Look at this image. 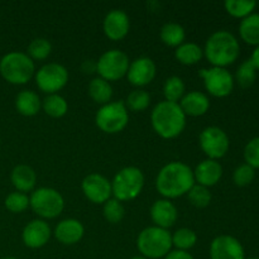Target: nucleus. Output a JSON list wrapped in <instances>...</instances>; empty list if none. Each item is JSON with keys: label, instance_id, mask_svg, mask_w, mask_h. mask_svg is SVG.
Here are the masks:
<instances>
[{"label": "nucleus", "instance_id": "1", "mask_svg": "<svg viewBox=\"0 0 259 259\" xmlns=\"http://www.w3.org/2000/svg\"><path fill=\"white\" fill-rule=\"evenodd\" d=\"M194 185V171L184 162H169L162 167L156 179L157 191L167 200L187 195Z\"/></svg>", "mask_w": 259, "mask_h": 259}, {"label": "nucleus", "instance_id": "2", "mask_svg": "<svg viewBox=\"0 0 259 259\" xmlns=\"http://www.w3.org/2000/svg\"><path fill=\"white\" fill-rule=\"evenodd\" d=\"M154 132L163 139L179 137L186 126V115L177 103L161 101L153 108L151 114Z\"/></svg>", "mask_w": 259, "mask_h": 259}, {"label": "nucleus", "instance_id": "3", "mask_svg": "<svg viewBox=\"0 0 259 259\" xmlns=\"http://www.w3.org/2000/svg\"><path fill=\"white\" fill-rule=\"evenodd\" d=\"M240 46L234 34L228 30H218L207 38L204 48V56L212 67L232 65L239 57Z\"/></svg>", "mask_w": 259, "mask_h": 259}, {"label": "nucleus", "instance_id": "4", "mask_svg": "<svg viewBox=\"0 0 259 259\" xmlns=\"http://www.w3.org/2000/svg\"><path fill=\"white\" fill-rule=\"evenodd\" d=\"M137 248L147 259L164 258L172 250V237L168 230L148 227L139 233Z\"/></svg>", "mask_w": 259, "mask_h": 259}, {"label": "nucleus", "instance_id": "5", "mask_svg": "<svg viewBox=\"0 0 259 259\" xmlns=\"http://www.w3.org/2000/svg\"><path fill=\"white\" fill-rule=\"evenodd\" d=\"M34 61L23 52L7 53L0 60V73L14 85H24L34 75Z\"/></svg>", "mask_w": 259, "mask_h": 259}, {"label": "nucleus", "instance_id": "6", "mask_svg": "<svg viewBox=\"0 0 259 259\" xmlns=\"http://www.w3.org/2000/svg\"><path fill=\"white\" fill-rule=\"evenodd\" d=\"M144 186V175L138 167L128 166L121 168L111 181L114 199L120 202L131 201L139 196Z\"/></svg>", "mask_w": 259, "mask_h": 259}, {"label": "nucleus", "instance_id": "7", "mask_svg": "<svg viewBox=\"0 0 259 259\" xmlns=\"http://www.w3.org/2000/svg\"><path fill=\"white\" fill-rule=\"evenodd\" d=\"M29 206L42 219H55L62 214L65 200L57 190L39 187L33 190L29 197Z\"/></svg>", "mask_w": 259, "mask_h": 259}, {"label": "nucleus", "instance_id": "8", "mask_svg": "<svg viewBox=\"0 0 259 259\" xmlns=\"http://www.w3.org/2000/svg\"><path fill=\"white\" fill-rule=\"evenodd\" d=\"M128 121L129 114L124 101H110L101 105L95 115L96 126L106 134L120 133L128 125Z\"/></svg>", "mask_w": 259, "mask_h": 259}, {"label": "nucleus", "instance_id": "9", "mask_svg": "<svg viewBox=\"0 0 259 259\" xmlns=\"http://www.w3.org/2000/svg\"><path fill=\"white\" fill-rule=\"evenodd\" d=\"M129 58L123 51L110 50L100 56L96 62V72L99 77L104 78L108 82L118 81L126 76L129 68Z\"/></svg>", "mask_w": 259, "mask_h": 259}, {"label": "nucleus", "instance_id": "10", "mask_svg": "<svg viewBox=\"0 0 259 259\" xmlns=\"http://www.w3.org/2000/svg\"><path fill=\"white\" fill-rule=\"evenodd\" d=\"M68 82V71L60 63H47L35 73V83L43 93L52 95L62 90Z\"/></svg>", "mask_w": 259, "mask_h": 259}, {"label": "nucleus", "instance_id": "11", "mask_svg": "<svg viewBox=\"0 0 259 259\" xmlns=\"http://www.w3.org/2000/svg\"><path fill=\"white\" fill-rule=\"evenodd\" d=\"M199 75L204 80V86L210 95L215 98H225L232 94L234 88V78L227 68H202L200 70Z\"/></svg>", "mask_w": 259, "mask_h": 259}, {"label": "nucleus", "instance_id": "12", "mask_svg": "<svg viewBox=\"0 0 259 259\" xmlns=\"http://www.w3.org/2000/svg\"><path fill=\"white\" fill-rule=\"evenodd\" d=\"M199 143L209 159L223 158L229 151V137L219 126H207L200 133Z\"/></svg>", "mask_w": 259, "mask_h": 259}, {"label": "nucleus", "instance_id": "13", "mask_svg": "<svg viewBox=\"0 0 259 259\" xmlns=\"http://www.w3.org/2000/svg\"><path fill=\"white\" fill-rule=\"evenodd\" d=\"M83 195L94 204H105L111 199V182L100 174H90L82 180L81 184Z\"/></svg>", "mask_w": 259, "mask_h": 259}, {"label": "nucleus", "instance_id": "14", "mask_svg": "<svg viewBox=\"0 0 259 259\" xmlns=\"http://www.w3.org/2000/svg\"><path fill=\"white\" fill-rule=\"evenodd\" d=\"M157 73L156 63L149 57H138L131 62L126 78L136 88H143L154 80Z\"/></svg>", "mask_w": 259, "mask_h": 259}, {"label": "nucleus", "instance_id": "15", "mask_svg": "<svg viewBox=\"0 0 259 259\" xmlns=\"http://www.w3.org/2000/svg\"><path fill=\"white\" fill-rule=\"evenodd\" d=\"M210 259H245L244 248L232 235H219L210 244Z\"/></svg>", "mask_w": 259, "mask_h": 259}, {"label": "nucleus", "instance_id": "16", "mask_svg": "<svg viewBox=\"0 0 259 259\" xmlns=\"http://www.w3.org/2000/svg\"><path fill=\"white\" fill-rule=\"evenodd\" d=\"M51 235H52V232L48 223L42 219H35L25 225L22 233V239L25 247L30 249H38V248L45 247L50 242Z\"/></svg>", "mask_w": 259, "mask_h": 259}, {"label": "nucleus", "instance_id": "17", "mask_svg": "<svg viewBox=\"0 0 259 259\" xmlns=\"http://www.w3.org/2000/svg\"><path fill=\"white\" fill-rule=\"evenodd\" d=\"M103 29L109 39H124L131 29V20H129L128 14L120 9L110 10L104 19Z\"/></svg>", "mask_w": 259, "mask_h": 259}, {"label": "nucleus", "instance_id": "18", "mask_svg": "<svg viewBox=\"0 0 259 259\" xmlns=\"http://www.w3.org/2000/svg\"><path fill=\"white\" fill-rule=\"evenodd\" d=\"M151 218L154 223V227L168 229L174 227L179 218V211L171 200L161 199L153 202L151 207Z\"/></svg>", "mask_w": 259, "mask_h": 259}, {"label": "nucleus", "instance_id": "19", "mask_svg": "<svg viewBox=\"0 0 259 259\" xmlns=\"http://www.w3.org/2000/svg\"><path fill=\"white\" fill-rule=\"evenodd\" d=\"M223 176V167L215 159H205L200 162L194 171L195 184L205 187H212L220 181Z\"/></svg>", "mask_w": 259, "mask_h": 259}, {"label": "nucleus", "instance_id": "20", "mask_svg": "<svg viewBox=\"0 0 259 259\" xmlns=\"http://www.w3.org/2000/svg\"><path fill=\"white\" fill-rule=\"evenodd\" d=\"M85 234L82 223L77 219L61 220L55 228V237L65 245H73L80 242Z\"/></svg>", "mask_w": 259, "mask_h": 259}, {"label": "nucleus", "instance_id": "21", "mask_svg": "<svg viewBox=\"0 0 259 259\" xmlns=\"http://www.w3.org/2000/svg\"><path fill=\"white\" fill-rule=\"evenodd\" d=\"M180 106L186 116H202L210 109V100L201 91H190L180 100Z\"/></svg>", "mask_w": 259, "mask_h": 259}, {"label": "nucleus", "instance_id": "22", "mask_svg": "<svg viewBox=\"0 0 259 259\" xmlns=\"http://www.w3.org/2000/svg\"><path fill=\"white\" fill-rule=\"evenodd\" d=\"M12 184L19 192H29L34 190L35 182H37V175L32 167L27 164H19L14 167L10 175Z\"/></svg>", "mask_w": 259, "mask_h": 259}, {"label": "nucleus", "instance_id": "23", "mask_svg": "<svg viewBox=\"0 0 259 259\" xmlns=\"http://www.w3.org/2000/svg\"><path fill=\"white\" fill-rule=\"evenodd\" d=\"M15 108L18 113L24 116H34L39 113L42 108V101H40L38 94L32 90L20 91L15 99Z\"/></svg>", "mask_w": 259, "mask_h": 259}, {"label": "nucleus", "instance_id": "24", "mask_svg": "<svg viewBox=\"0 0 259 259\" xmlns=\"http://www.w3.org/2000/svg\"><path fill=\"white\" fill-rule=\"evenodd\" d=\"M202 56H204V50L199 45L192 42L182 43L175 51V57H176V60L180 63L186 66L196 65L197 62H200Z\"/></svg>", "mask_w": 259, "mask_h": 259}, {"label": "nucleus", "instance_id": "25", "mask_svg": "<svg viewBox=\"0 0 259 259\" xmlns=\"http://www.w3.org/2000/svg\"><path fill=\"white\" fill-rule=\"evenodd\" d=\"M89 95L93 99L95 103L105 105V104L110 103L111 98H113V88H111L110 82L101 77H95L90 81L89 83Z\"/></svg>", "mask_w": 259, "mask_h": 259}, {"label": "nucleus", "instance_id": "26", "mask_svg": "<svg viewBox=\"0 0 259 259\" xmlns=\"http://www.w3.org/2000/svg\"><path fill=\"white\" fill-rule=\"evenodd\" d=\"M239 34L245 43L252 46H259V14L248 15L240 22Z\"/></svg>", "mask_w": 259, "mask_h": 259}, {"label": "nucleus", "instance_id": "27", "mask_svg": "<svg viewBox=\"0 0 259 259\" xmlns=\"http://www.w3.org/2000/svg\"><path fill=\"white\" fill-rule=\"evenodd\" d=\"M159 37H161V40L166 46L177 48L182 43H185L186 32H185L184 27L180 25L179 23H166L161 28Z\"/></svg>", "mask_w": 259, "mask_h": 259}, {"label": "nucleus", "instance_id": "28", "mask_svg": "<svg viewBox=\"0 0 259 259\" xmlns=\"http://www.w3.org/2000/svg\"><path fill=\"white\" fill-rule=\"evenodd\" d=\"M42 108L47 115L51 118H62L66 115L68 110V104L63 96L60 94H52L48 95L45 100L42 101Z\"/></svg>", "mask_w": 259, "mask_h": 259}, {"label": "nucleus", "instance_id": "29", "mask_svg": "<svg viewBox=\"0 0 259 259\" xmlns=\"http://www.w3.org/2000/svg\"><path fill=\"white\" fill-rule=\"evenodd\" d=\"M186 86H185L184 80L179 76H171L164 81L163 85V95L166 98V101L169 103H180L185 95Z\"/></svg>", "mask_w": 259, "mask_h": 259}, {"label": "nucleus", "instance_id": "30", "mask_svg": "<svg viewBox=\"0 0 259 259\" xmlns=\"http://www.w3.org/2000/svg\"><path fill=\"white\" fill-rule=\"evenodd\" d=\"M171 237L172 247L179 250H185V252H189V249L194 248L197 243L196 233L189 228H181V229L176 230Z\"/></svg>", "mask_w": 259, "mask_h": 259}, {"label": "nucleus", "instance_id": "31", "mask_svg": "<svg viewBox=\"0 0 259 259\" xmlns=\"http://www.w3.org/2000/svg\"><path fill=\"white\" fill-rule=\"evenodd\" d=\"M255 2L253 0H227L224 4L225 10L234 18H247L252 14L255 8Z\"/></svg>", "mask_w": 259, "mask_h": 259}, {"label": "nucleus", "instance_id": "32", "mask_svg": "<svg viewBox=\"0 0 259 259\" xmlns=\"http://www.w3.org/2000/svg\"><path fill=\"white\" fill-rule=\"evenodd\" d=\"M255 77H257V67L254 66L253 61L247 60L238 67L237 73H235V78L239 86L247 89L254 83Z\"/></svg>", "mask_w": 259, "mask_h": 259}, {"label": "nucleus", "instance_id": "33", "mask_svg": "<svg viewBox=\"0 0 259 259\" xmlns=\"http://www.w3.org/2000/svg\"><path fill=\"white\" fill-rule=\"evenodd\" d=\"M124 104H125L126 109L139 113V111H144L148 108L149 104H151V96L147 91L137 89L126 96V100Z\"/></svg>", "mask_w": 259, "mask_h": 259}, {"label": "nucleus", "instance_id": "34", "mask_svg": "<svg viewBox=\"0 0 259 259\" xmlns=\"http://www.w3.org/2000/svg\"><path fill=\"white\" fill-rule=\"evenodd\" d=\"M187 199L192 206L197 209H204L211 202V192L207 187L195 184L187 192Z\"/></svg>", "mask_w": 259, "mask_h": 259}, {"label": "nucleus", "instance_id": "35", "mask_svg": "<svg viewBox=\"0 0 259 259\" xmlns=\"http://www.w3.org/2000/svg\"><path fill=\"white\" fill-rule=\"evenodd\" d=\"M52 52V45L46 38H35L28 46L27 55L33 61H43Z\"/></svg>", "mask_w": 259, "mask_h": 259}, {"label": "nucleus", "instance_id": "36", "mask_svg": "<svg viewBox=\"0 0 259 259\" xmlns=\"http://www.w3.org/2000/svg\"><path fill=\"white\" fill-rule=\"evenodd\" d=\"M103 214L106 222L110 224H118L123 220L124 214H125V209H124L123 204L116 199H109L108 201L104 204Z\"/></svg>", "mask_w": 259, "mask_h": 259}, {"label": "nucleus", "instance_id": "37", "mask_svg": "<svg viewBox=\"0 0 259 259\" xmlns=\"http://www.w3.org/2000/svg\"><path fill=\"white\" fill-rule=\"evenodd\" d=\"M5 207L14 214H19L29 207V197L23 192H12L5 199Z\"/></svg>", "mask_w": 259, "mask_h": 259}, {"label": "nucleus", "instance_id": "38", "mask_svg": "<svg viewBox=\"0 0 259 259\" xmlns=\"http://www.w3.org/2000/svg\"><path fill=\"white\" fill-rule=\"evenodd\" d=\"M254 175L255 172L253 167H250L249 164L247 163L242 164V166L238 167L234 171V174H233V181H234V184L239 187L248 186V185L254 180Z\"/></svg>", "mask_w": 259, "mask_h": 259}, {"label": "nucleus", "instance_id": "39", "mask_svg": "<svg viewBox=\"0 0 259 259\" xmlns=\"http://www.w3.org/2000/svg\"><path fill=\"white\" fill-rule=\"evenodd\" d=\"M244 158L250 167L259 168V137L248 142L244 149Z\"/></svg>", "mask_w": 259, "mask_h": 259}, {"label": "nucleus", "instance_id": "40", "mask_svg": "<svg viewBox=\"0 0 259 259\" xmlns=\"http://www.w3.org/2000/svg\"><path fill=\"white\" fill-rule=\"evenodd\" d=\"M164 259H195V258L192 257L189 252L175 249V250H171V252L164 257Z\"/></svg>", "mask_w": 259, "mask_h": 259}, {"label": "nucleus", "instance_id": "41", "mask_svg": "<svg viewBox=\"0 0 259 259\" xmlns=\"http://www.w3.org/2000/svg\"><path fill=\"white\" fill-rule=\"evenodd\" d=\"M250 60L253 61V63H254V66L257 67V70H259V46H257L255 50L253 51V55L252 57H250Z\"/></svg>", "mask_w": 259, "mask_h": 259}, {"label": "nucleus", "instance_id": "42", "mask_svg": "<svg viewBox=\"0 0 259 259\" xmlns=\"http://www.w3.org/2000/svg\"><path fill=\"white\" fill-rule=\"evenodd\" d=\"M131 259H147V258L143 257V255H136V257H132Z\"/></svg>", "mask_w": 259, "mask_h": 259}, {"label": "nucleus", "instance_id": "43", "mask_svg": "<svg viewBox=\"0 0 259 259\" xmlns=\"http://www.w3.org/2000/svg\"><path fill=\"white\" fill-rule=\"evenodd\" d=\"M2 259H17V258H14V257H5V258H2Z\"/></svg>", "mask_w": 259, "mask_h": 259}, {"label": "nucleus", "instance_id": "44", "mask_svg": "<svg viewBox=\"0 0 259 259\" xmlns=\"http://www.w3.org/2000/svg\"><path fill=\"white\" fill-rule=\"evenodd\" d=\"M247 259H259L258 257H250V258H247Z\"/></svg>", "mask_w": 259, "mask_h": 259}]
</instances>
